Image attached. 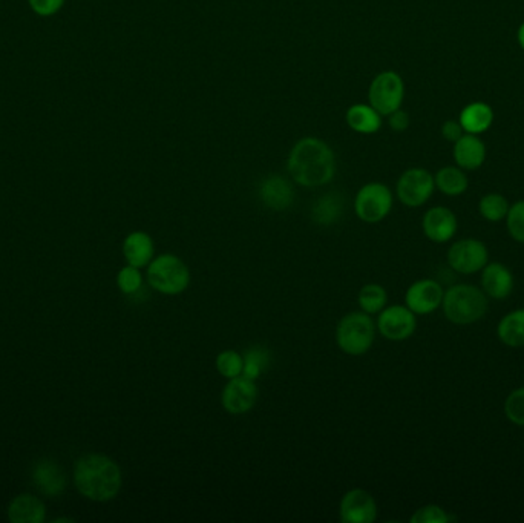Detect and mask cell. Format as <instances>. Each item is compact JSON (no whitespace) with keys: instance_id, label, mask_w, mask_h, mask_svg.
I'll list each match as a JSON object with an SVG mask.
<instances>
[{"instance_id":"obj_1","label":"cell","mask_w":524,"mask_h":523,"mask_svg":"<svg viewBox=\"0 0 524 523\" xmlns=\"http://www.w3.org/2000/svg\"><path fill=\"white\" fill-rule=\"evenodd\" d=\"M287 169L294 182L303 188H319L334 177L336 157L323 140L305 137L290 151Z\"/></svg>"},{"instance_id":"obj_2","label":"cell","mask_w":524,"mask_h":523,"mask_svg":"<svg viewBox=\"0 0 524 523\" xmlns=\"http://www.w3.org/2000/svg\"><path fill=\"white\" fill-rule=\"evenodd\" d=\"M74 482L80 495L94 502L116 499L123 477L120 466L105 455H87L78 459L74 470Z\"/></svg>"},{"instance_id":"obj_3","label":"cell","mask_w":524,"mask_h":523,"mask_svg":"<svg viewBox=\"0 0 524 523\" xmlns=\"http://www.w3.org/2000/svg\"><path fill=\"white\" fill-rule=\"evenodd\" d=\"M443 313L449 321L458 326H467L480 321L485 317L489 304L486 293L471 284H456L443 295Z\"/></svg>"},{"instance_id":"obj_4","label":"cell","mask_w":524,"mask_h":523,"mask_svg":"<svg viewBox=\"0 0 524 523\" xmlns=\"http://www.w3.org/2000/svg\"><path fill=\"white\" fill-rule=\"evenodd\" d=\"M146 278L150 288L161 295L177 297L188 290L190 270L177 255L163 254L154 256L150 261L146 270Z\"/></svg>"},{"instance_id":"obj_5","label":"cell","mask_w":524,"mask_h":523,"mask_svg":"<svg viewBox=\"0 0 524 523\" xmlns=\"http://www.w3.org/2000/svg\"><path fill=\"white\" fill-rule=\"evenodd\" d=\"M375 324L365 312H352L342 318L336 327V342L344 353L350 356L365 355L373 347Z\"/></svg>"},{"instance_id":"obj_6","label":"cell","mask_w":524,"mask_h":523,"mask_svg":"<svg viewBox=\"0 0 524 523\" xmlns=\"http://www.w3.org/2000/svg\"><path fill=\"white\" fill-rule=\"evenodd\" d=\"M393 202H395L393 193L386 184L377 182L368 183L357 191L354 212L359 220L368 225H375L390 215Z\"/></svg>"},{"instance_id":"obj_7","label":"cell","mask_w":524,"mask_h":523,"mask_svg":"<svg viewBox=\"0 0 524 523\" xmlns=\"http://www.w3.org/2000/svg\"><path fill=\"white\" fill-rule=\"evenodd\" d=\"M404 97V80L395 71L377 74L368 89V101L380 116H390L395 110H400Z\"/></svg>"},{"instance_id":"obj_8","label":"cell","mask_w":524,"mask_h":523,"mask_svg":"<svg viewBox=\"0 0 524 523\" xmlns=\"http://www.w3.org/2000/svg\"><path fill=\"white\" fill-rule=\"evenodd\" d=\"M436 182L426 169L413 168L400 175L396 193L400 203L408 207L424 206L433 197Z\"/></svg>"},{"instance_id":"obj_9","label":"cell","mask_w":524,"mask_h":523,"mask_svg":"<svg viewBox=\"0 0 524 523\" xmlns=\"http://www.w3.org/2000/svg\"><path fill=\"white\" fill-rule=\"evenodd\" d=\"M489 261V252L481 241L465 238L457 241L447 250V265L463 275L477 274Z\"/></svg>"},{"instance_id":"obj_10","label":"cell","mask_w":524,"mask_h":523,"mask_svg":"<svg viewBox=\"0 0 524 523\" xmlns=\"http://www.w3.org/2000/svg\"><path fill=\"white\" fill-rule=\"evenodd\" d=\"M417 327L416 313L406 306H390L379 312L375 329L390 341H405L413 336Z\"/></svg>"},{"instance_id":"obj_11","label":"cell","mask_w":524,"mask_h":523,"mask_svg":"<svg viewBox=\"0 0 524 523\" xmlns=\"http://www.w3.org/2000/svg\"><path fill=\"white\" fill-rule=\"evenodd\" d=\"M258 401L256 381L246 376H236L229 380L221 393V405L227 413L244 414L255 407Z\"/></svg>"},{"instance_id":"obj_12","label":"cell","mask_w":524,"mask_h":523,"mask_svg":"<svg viewBox=\"0 0 524 523\" xmlns=\"http://www.w3.org/2000/svg\"><path fill=\"white\" fill-rule=\"evenodd\" d=\"M442 286L434 279H418L405 293V304L416 315H429L442 306Z\"/></svg>"},{"instance_id":"obj_13","label":"cell","mask_w":524,"mask_h":523,"mask_svg":"<svg viewBox=\"0 0 524 523\" xmlns=\"http://www.w3.org/2000/svg\"><path fill=\"white\" fill-rule=\"evenodd\" d=\"M344 523H373L377 518V505L373 496L362 488L346 491L339 505Z\"/></svg>"},{"instance_id":"obj_14","label":"cell","mask_w":524,"mask_h":523,"mask_svg":"<svg viewBox=\"0 0 524 523\" xmlns=\"http://www.w3.org/2000/svg\"><path fill=\"white\" fill-rule=\"evenodd\" d=\"M457 216L447 207H431L424 215L422 229L433 243H447L457 234Z\"/></svg>"},{"instance_id":"obj_15","label":"cell","mask_w":524,"mask_h":523,"mask_svg":"<svg viewBox=\"0 0 524 523\" xmlns=\"http://www.w3.org/2000/svg\"><path fill=\"white\" fill-rule=\"evenodd\" d=\"M261 202L272 211L281 212L289 209L294 200L292 183L281 175H270L264 178L260 186Z\"/></svg>"},{"instance_id":"obj_16","label":"cell","mask_w":524,"mask_h":523,"mask_svg":"<svg viewBox=\"0 0 524 523\" xmlns=\"http://www.w3.org/2000/svg\"><path fill=\"white\" fill-rule=\"evenodd\" d=\"M481 272V288L486 297L505 299L514 290V275L505 265L488 263Z\"/></svg>"},{"instance_id":"obj_17","label":"cell","mask_w":524,"mask_h":523,"mask_svg":"<svg viewBox=\"0 0 524 523\" xmlns=\"http://www.w3.org/2000/svg\"><path fill=\"white\" fill-rule=\"evenodd\" d=\"M454 160L458 168L476 171L485 163L486 146L476 134H465L454 143Z\"/></svg>"},{"instance_id":"obj_18","label":"cell","mask_w":524,"mask_h":523,"mask_svg":"<svg viewBox=\"0 0 524 523\" xmlns=\"http://www.w3.org/2000/svg\"><path fill=\"white\" fill-rule=\"evenodd\" d=\"M123 255H125L128 265L139 267V269L148 267L155 255L152 236L146 232H132L123 241Z\"/></svg>"},{"instance_id":"obj_19","label":"cell","mask_w":524,"mask_h":523,"mask_svg":"<svg viewBox=\"0 0 524 523\" xmlns=\"http://www.w3.org/2000/svg\"><path fill=\"white\" fill-rule=\"evenodd\" d=\"M33 482L45 496H58L67 486L62 468L53 461H40L34 466Z\"/></svg>"},{"instance_id":"obj_20","label":"cell","mask_w":524,"mask_h":523,"mask_svg":"<svg viewBox=\"0 0 524 523\" xmlns=\"http://www.w3.org/2000/svg\"><path fill=\"white\" fill-rule=\"evenodd\" d=\"M46 508L42 500L33 495H20L8 507V518L13 523H42Z\"/></svg>"},{"instance_id":"obj_21","label":"cell","mask_w":524,"mask_h":523,"mask_svg":"<svg viewBox=\"0 0 524 523\" xmlns=\"http://www.w3.org/2000/svg\"><path fill=\"white\" fill-rule=\"evenodd\" d=\"M458 121L467 134H483L491 128L492 121H494V110L488 103L474 101L471 105L463 108Z\"/></svg>"},{"instance_id":"obj_22","label":"cell","mask_w":524,"mask_h":523,"mask_svg":"<svg viewBox=\"0 0 524 523\" xmlns=\"http://www.w3.org/2000/svg\"><path fill=\"white\" fill-rule=\"evenodd\" d=\"M346 125L359 134H375L382 128V116L371 105L357 103L346 110Z\"/></svg>"},{"instance_id":"obj_23","label":"cell","mask_w":524,"mask_h":523,"mask_svg":"<svg viewBox=\"0 0 524 523\" xmlns=\"http://www.w3.org/2000/svg\"><path fill=\"white\" fill-rule=\"evenodd\" d=\"M497 335L503 344L509 347H524V309H517L503 317Z\"/></svg>"},{"instance_id":"obj_24","label":"cell","mask_w":524,"mask_h":523,"mask_svg":"<svg viewBox=\"0 0 524 523\" xmlns=\"http://www.w3.org/2000/svg\"><path fill=\"white\" fill-rule=\"evenodd\" d=\"M434 182H436V188L449 197H458L467 193V184H469L465 171L462 168H454V166L440 169L436 173Z\"/></svg>"},{"instance_id":"obj_25","label":"cell","mask_w":524,"mask_h":523,"mask_svg":"<svg viewBox=\"0 0 524 523\" xmlns=\"http://www.w3.org/2000/svg\"><path fill=\"white\" fill-rule=\"evenodd\" d=\"M344 203L337 194H327L314 203L312 209V218L321 226L334 225L341 218Z\"/></svg>"},{"instance_id":"obj_26","label":"cell","mask_w":524,"mask_h":523,"mask_svg":"<svg viewBox=\"0 0 524 523\" xmlns=\"http://www.w3.org/2000/svg\"><path fill=\"white\" fill-rule=\"evenodd\" d=\"M357 303H359L362 312L375 315L386 308L388 293H386L385 288H382L380 284H366L359 292Z\"/></svg>"},{"instance_id":"obj_27","label":"cell","mask_w":524,"mask_h":523,"mask_svg":"<svg viewBox=\"0 0 524 523\" xmlns=\"http://www.w3.org/2000/svg\"><path fill=\"white\" fill-rule=\"evenodd\" d=\"M242 358H244L242 376H246L252 381L258 380L270 364V351L262 346H253L247 349Z\"/></svg>"},{"instance_id":"obj_28","label":"cell","mask_w":524,"mask_h":523,"mask_svg":"<svg viewBox=\"0 0 524 523\" xmlns=\"http://www.w3.org/2000/svg\"><path fill=\"white\" fill-rule=\"evenodd\" d=\"M509 203L500 194H488L478 203V211L485 220L498 223L505 220L509 212Z\"/></svg>"},{"instance_id":"obj_29","label":"cell","mask_w":524,"mask_h":523,"mask_svg":"<svg viewBox=\"0 0 524 523\" xmlns=\"http://www.w3.org/2000/svg\"><path fill=\"white\" fill-rule=\"evenodd\" d=\"M215 365H217L218 373L222 378L233 380L236 376L242 375L244 358L236 350H224L217 356Z\"/></svg>"},{"instance_id":"obj_30","label":"cell","mask_w":524,"mask_h":523,"mask_svg":"<svg viewBox=\"0 0 524 523\" xmlns=\"http://www.w3.org/2000/svg\"><path fill=\"white\" fill-rule=\"evenodd\" d=\"M117 286L125 295H134L143 286V275L141 269L134 266H125L117 275Z\"/></svg>"},{"instance_id":"obj_31","label":"cell","mask_w":524,"mask_h":523,"mask_svg":"<svg viewBox=\"0 0 524 523\" xmlns=\"http://www.w3.org/2000/svg\"><path fill=\"white\" fill-rule=\"evenodd\" d=\"M508 232L517 243L524 245V200L514 203L506 215Z\"/></svg>"},{"instance_id":"obj_32","label":"cell","mask_w":524,"mask_h":523,"mask_svg":"<svg viewBox=\"0 0 524 523\" xmlns=\"http://www.w3.org/2000/svg\"><path fill=\"white\" fill-rule=\"evenodd\" d=\"M505 413L510 423L524 427V387L514 390L506 398Z\"/></svg>"},{"instance_id":"obj_33","label":"cell","mask_w":524,"mask_h":523,"mask_svg":"<svg viewBox=\"0 0 524 523\" xmlns=\"http://www.w3.org/2000/svg\"><path fill=\"white\" fill-rule=\"evenodd\" d=\"M449 520H452L451 516H447V511L438 505H425L414 511L409 518L411 523H447Z\"/></svg>"},{"instance_id":"obj_34","label":"cell","mask_w":524,"mask_h":523,"mask_svg":"<svg viewBox=\"0 0 524 523\" xmlns=\"http://www.w3.org/2000/svg\"><path fill=\"white\" fill-rule=\"evenodd\" d=\"M67 0H28L29 8L39 17H53L63 10Z\"/></svg>"},{"instance_id":"obj_35","label":"cell","mask_w":524,"mask_h":523,"mask_svg":"<svg viewBox=\"0 0 524 523\" xmlns=\"http://www.w3.org/2000/svg\"><path fill=\"white\" fill-rule=\"evenodd\" d=\"M463 134H465V131H463L460 121L447 120L443 123L442 135L445 137V140H447V141L456 143Z\"/></svg>"},{"instance_id":"obj_36","label":"cell","mask_w":524,"mask_h":523,"mask_svg":"<svg viewBox=\"0 0 524 523\" xmlns=\"http://www.w3.org/2000/svg\"><path fill=\"white\" fill-rule=\"evenodd\" d=\"M390 126L391 130L397 131V132H402V131L408 130L409 126V116L408 112L405 110H397L390 114Z\"/></svg>"},{"instance_id":"obj_37","label":"cell","mask_w":524,"mask_h":523,"mask_svg":"<svg viewBox=\"0 0 524 523\" xmlns=\"http://www.w3.org/2000/svg\"><path fill=\"white\" fill-rule=\"evenodd\" d=\"M517 37H519V44L521 48L524 49V22L519 25V33H517Z\"/></svg>"}]
</instances>
